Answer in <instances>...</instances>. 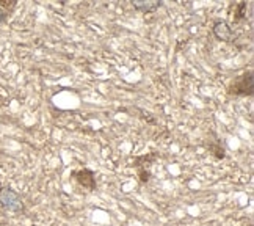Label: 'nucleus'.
Segmentation results:
<instances>
[{"label":"nucleus","mask_w":254,"mask_h":226,"mask_svg":"<svg viewBox=\"0 0 254 226\" xmlns=\"http://www.w3.org/2000/svg\"><path fill=\"white\" fill-rule=\"evenodd\" d=\"M213 36L218 39V41H224V43H232L236 41V33H234L232 27L226 22V21H215L213 27H212Z\"/></svg>","instance_id":"20e7f679"},{"label":"nucleus","mask_w":254,"mask_h":226,"mask_svg":"<svg viewBox=\"0 0 254 226\" xmlns=\"http://www.w3.org/2000/svg\"><path fill=\"white\" fill-rule=\"evenodd\" d=\"M0 204L9 212H22L24 211L22 198L9 187H5L0 190Z\"/></svg>","instance_id":"7ed1b4c3"},{"label":"nucleus","mask_w":254,"mask_h":226,"mask_svg":"<svg viewBox=\"0 0 254 226\" xmlns=\"http://www.w3.org/2000/svg\"><path fill=\"white\" fill-rule=\"evenodd\" d=\"M0 190H2V182H0Z\"/></svg>","instance_id":"6e6552de"},{"label":"nucleus","mask_w":254,"mask_h":226,"mask_svg":"<svg viewBox=\"0 0 254 226\" xmlns=\"http://www.w3.org/2000/svg\"><path fill=\"white\" fill-rule=\"evenodd\" d=\"M17 6L16 0H0V25L5 24Z\"/></svg>","instance_id":"423d86ee"},{"label":"nucleus","mask_w":254,"mask_h":226,"mask_svg":"<svg viewBox=\"0 0 254 226\" xmlns=\"http://www.w3.org/2000/svg\"><path fill=\"white\" fill-rule=\"evenodd\" d=\"M71 178L80 185L86 192H96L97 190V181H96V173L90 168H79L71 171Z\"/></svg>","instance_id":"f03ea898"},{"label":"nucleus","mask_w":254,"mask_h":226,"mask_svg":"<svg viewBox=\"0 0 254 226\" xmlns=\"http://www.w3.org/2000/svg\"><path fill=\"white\" fill-rule=\"evenodd\" d=\"M162 5L163 2H160V0H149V2H146V0H133L132 2L133 9H136L141 14H151L154 11H157Z\"/></svg>","instance_id":"39448f33"},{"label":"nucleus","mask_w":254,"mask_h":226,"mask_svg":"<svg viewBox=\"0 0 254 226\" xmlns=\"http://www.w3.org/2000/svg\"><path fill=\"white\" fill-rule=\"evenodd\" d=\"M247 17V2H239L234 5V22L239 24Z\"/></svg>","instance_id":"0eeeda50"},{"label":"nucleus","mask_w":254,"mask_h":226,"mask_svg":"<svg viewBox=\"0 0 254 226\" xmlns=\"http://www.w3.org/2000/svg\"><path fill=\"white\" fill-rule=\"evenodd\" d=\"M226 93L231 97H253L254 96V73L253 70L243 71L234 77L226 86Z\"/></svg>","instance_id":"f257e3e1"}]
</instances>
